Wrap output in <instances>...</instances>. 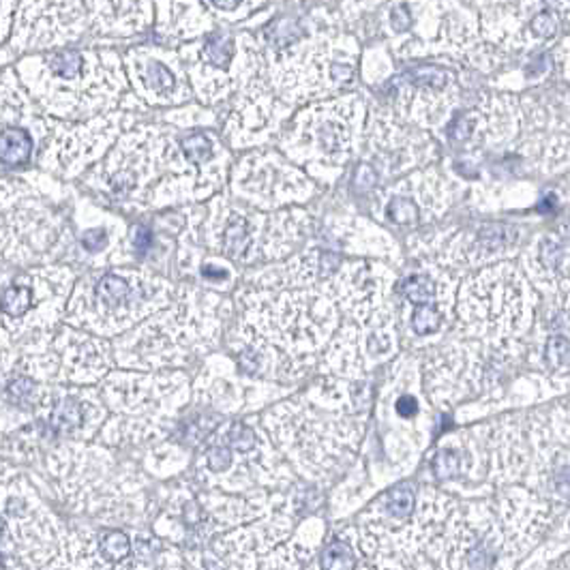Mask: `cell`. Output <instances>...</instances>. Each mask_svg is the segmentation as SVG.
Returning <instances> with one entry per match:
<instances>
[{
    "label": "cell",
    "mask_w": 570,
    "mask_h": 570,
    "mask_svg": "<svg viewBox=\"0 0 570 570\" xmlns=\"http://www.w3.org/2000/svg\"><path fill=\"white\" fill-rule=\"evenodd\" d=\"M82 57L78 52H60L50 58V69L62 80H73L80 73Z\"/></svg>",
    "instance_id": "7c38bea8"
},
{
    "label": "cell",
    "mask_w": 570,
    "mask_h": 570,
    "mask_svg": "<svg viewBox=\"0 0 570 570\" xmlns=\"http://www.w3.org/2000/svg\"><path fill=\"white\" fill-rule=\"evenodd\" d=\"M405 78L414 85L435 86V88L449 82V73L438 69V67H419V69L410 71Z\"/></svg>",
    "instance_id": "2e32d148"
},
{
    "label": "cell",
    "mask_w": 570,
    "mask_h": 570,
    "mask_svg": "<svg viewBox=\"0 0 570 570\" xmlns=\"http://www.w3.org/2000/svg\"><path fill=\"white\" fill-rule=\"evenodd\" d=\"M389 217L395 224H416L419 222V208L414 202L407 198H395L389 204Z\"/></svg>",
    "instance_id": "e0dca14e"
},
{
    "label": "cell",
    "mask_w": 570,
    "mask_h": 570,
    "mask_svg": "<svg viewBox=\"0 0 570 570\" xmlns=\"http://www.w3.org/2000/svg\"><path fill=\"white\" fill-rule=\"evenodd\" d=\"M489 562H491V551H489L487 547H483V544H479V547L470 553V564H472L474 569H487Z\"/></svg>",
    "instance_id": "83f0119b"
},
{
    "label": "cell",
    "mask_w": 570,
    "mask_h": 570,
    "mask_svg": "<svg viewBox=\"0 0 570 570\" xmlns=\"http://www.w3.org/2000/svg\"><path fill=\"white\" fill-rule=\"evenodd\" d=\"M532 30L539 35V37H553L558 29H560V20H558V16L556 13H551V11H541V13H537L534 16V20H532Z\"/></svg>",
    "instance_id": "ffe728a7"
},
{
    "label": "cell",
    "mask_w": 570,
    "mask_h": 570,
    "mask_svg": "<svg viewBox=\"0 0 570 570\" xmlns=\"http://www.w3.org/2000/svg\"><path fill=\"white\" fill-rule=\"evenodd\" d=\"M148 85L153 86L155 90H168L174 85V78L164 65L155 62L148 67Z\"/></svg>",
    "instance_id": "603a6c76"
},
{
    "label": "cell",
    "mask_w": 570,
    "mask_h": 570,
    "mask_svg": "<svg viewBox=\"0 0 570 570\" xmlns=\"http://www.w3.org/2000/svg\"><path fill=\"white\" fill-rule=\"evenodd\" d=\"M183 150H185L187 159L194 161V164H202V161L210 159V155H213V146H210V140L206 136H191V138H187L183 142Z\"/></svg>",
    "instance_id": "ac0fdd59"
},
{
    "label": "cell",
    "mask_w": 570,
    "mask_h": 570,
    "mask_svg": "<svg viewBox=\"0 0 570 570\" xmlns=\"http://www.w3.org/2000/svg\"><path fill=\"white\" fill-rule=\"evenodd\" d=\"M30 303H32L30 287L13 285V287H7L2 292V309H4V314L13 315V317L27 314Z\"/></svg>",
    "instance_id": "ba28073f"
},
{
    "label": "cell",
    "mask_w": 570,
    "mask_h": 570,
    "mask_svg": "<svg viewBox=\"0 0 570 570\" xmlns=\"http://www.w3.org/2000/svg\"><path fill=\"white\" fill-rule=\"evenodd\" d=\"M82 425V405L76 400H62L50 416V428L55 431H71Z\"/></svg>",
    "instance_id": "277c9868"
},
{
    "label": "cell",
    "mask_w": 570,
    "mask_h": 570,
    "mask_svg": "<svg viewBox=\"0 0 570 570\" xmlns=\"http://www.w3.org/2000/svg\"><path fill=\"white\" fill-rule=\"evenodd\" d=\"M564 257H567V252L560 240L542 238L541 245H539V259L547 271H558L560 264L564 262Z\"/></svg>",
    "instance_id": "5bb4252c"
},
{
    "label": "cell",
    "mask_w": 570,
    "mask_h": 570,
    "mask_svg": "<svg viewBox=\"0 0 570 570\" xmlns=\"http://www.w3.org/2000/svg\"><path fill=\"white\" fill-rule=\"evenodd\" d=\"M129 539L122 532H110L101 539V553L110 562H120L129 556Z\"/></svg>",
    "instance_id": "4fadbf2b"
},
{
    "label": "cell",
    "mask_w": 570,
    "mask_h": 570,
    "mask_svg": "<svg viewBox=\"0 0 570 570\" xmlns=\"http://www.w3.org/2000/svg\"><path fill=\"white\" fill-rule=\"evenodd\" d=\"M412 509H414V489L407 485V483L395 487V489L389 493V498H386V511H389L391 517L405 519V517H410Z\"/></svg>",
    "instance_id": "52a82bcc"
},
{
    "label": "cell",
    "mask_w": 570,
    "mask_h": 570,
    "mask_svg": "<svg viewBox=\"0 0 570 570\" xmlns=\"http://www.w3.org/2000/svg\"><path fill=\"white\" fill-rule=\"evenodd\" d=\"M472 129H474V122H472V118L463 116V118H456L455 122L451 125L449 134H451L455 140H465V138L472 134Z\"/></svg>",
    "instance_id": "4316f807"
},
{
    "label": "cell",
    "mask_w": 570,
    "mask_h": 570,
    "mask_svg": "<svg viewBox=\"0 0 570 570\" xmlns=\"http://www.w3.org/2000/svg\"><path fill=\"white\" fill-rule=\"evenodd\" d=\"M252 245L249 228L245 219H234L228 228L224 229V252L232 257H243Z\"/></svg>",
    "instance_id": "3957f363"
},
{
    "label": "cell",
    "mask_w": 570,
    "mask_h": 570,
    "mask_svg": "<svg viewBox=\"0 0 570 570\" xmlns=\"http://www.w3.org/2000/svg\"><path fill=\"white\" fill-rule=\"evenodd\" d=\"M86 249L88 252H101L106 247V232L104 229H90L86 232L85 238H82Z\"/></svg>",
    "instance_id": "484cf974"
},
{
    "label": "cell",
    "mask_w": 570,
    "mask_h": 570,
    "mask_svg": "<svg viewBox=\"0 0 570 570\" xmlns=\"http://www.w3.org/2000/svg\"><path fill=\"white\" fill-rule=\"evenodd\" d=\"M375 180H377V174L371 170V168H361L358 174H356V185L358 187H363V189H370L375 185Z\"/></svg>",
    "instance_id": "f546056e"
},
{
    "label": "cell",
    "mask_w": 570,
    "mask_h": 570,
    "mask_svg": "<svg viewBox=\"0 0 570 570\" xmlns=\"http://www.w3.org/2000/svg\"><path fill=\"white\" fill-rule=\"evenodd\" d=\"M442 324V314L433 305H419L412 315V328L419 335H431L440 328Z\"/></svg>",
    "instance_id": "30bf717a"
},
{
    "label": "cell",
    "mask_w": 570,
    "mask_h": 570,
    "mask_svg": "<svg viewBox=\"0 0 570 570\" xmlns=\"http://www.w3.org/2000/svg\"><path fill=\"white\" fill-rule=\"evenodd\" d=\"M298 35H301V29H298V24H296V22H292V20H282V22H277V24H275V29H273V39H275V43L279 41V37H284L282 46L292 43Z\"/></svg>",
    "instance_id": "d4e9b609"
},
{
    "label": "cell",
    "mask_w": 570,
    "mask_h": 570,
    "mask_svg": "<svg viewBox=\"0 0 570 570\" xmlns=\"http://www.w3.org/2000/svg\"><path fill=\"white\" fill-rule=\"evenodd\" d=\"M433 282L428 275H416L412 279H407L403 285V294L407 296V301L416 303V305H429V301L433 298Z\"/></svg>",
    "instance_id": "8fae6325"
},
{
    "label": "cell",
    "mask_w": 570,
    "mask_h": 570,
    "mask_svg": "<svg viewBox=\"0 0 570 570\" xmlns=\"http://www.w3.org/2000/svg\"><path fill=\"white\" fill-rule=\"evenodd\" d=\"M131 294V287L127 284V279L118 277V275H106L99 284H97V298L101 305H106L108 309H118L127 303Z\"/></svg>",
    "instance_id": "7a4b0ae2"
},
{
    "label": "cell",
    "mask_w": 570,
    "mask_h": 570,
    "mask_svg": "<svg viewBox=\"0 0 570 570\" xmlns=\"http://www.w3.org/2000/svg\"><path fill=\"white\" fill-rule=\"evenodd\" d=\"M416 410H419V403H416L414 397H401L397 401V412H400L401 416H414Z\"/></svg>",
    "instance_id": "4dcf8cb0"
},
{
    "label": "cell",
    "mask_w": 570,
    "mask_h": 570,
    "mask_svg": "<svg viewBox=\"0 0 570 570\" xmlns=\"http://www.w3.org/2000/svg\"><path fill=\"white\" fill-rule=\"evenodd\" d=\"M150 232L146 228H140L138 232H136V249L140 252V254H144L146 249H148V245H150Z\"/></svg>",
    "instance_id": "1f68e13d"
},
{
    "label": "cell",
    "mask_w": 570,
    "mask_h": 570,
    "mask_svg": "<svg viewBox=\"0 0 570 570\" xmlns=\"http://www.w3.org/2000/svg\"><path fill=\"white\" fill-rule=\"evenodd\" d=\"M204 55L208 58V62H213L217 67H226L229 58L234 55V46H232L228 37L213 35V37H208V41L204 46Z\"/></svg>",
    "instance_id": "9c48e42d"
},
{
    "label": "cell",
    "mask_w": 570,
    "mask_h": 570,
    "mask_svg": "<svg viewBox=\"0 0 570 570\" xmlns=\"http://www.w3.org/2000/svg\"><path fill=\"white\" fill-rule=\"evenodd\" d=\"M32 142L29 136L20 129H4L0 138V155L4 164H24L30 157Z\"/></svg>",
    "instance_id": "6da1fadb"
},
{
    "label": "cell",
    "mask_w": 570,
    "mask_h": 570,
    "mask_svg": "<svg viewBox=\"0 0 570 570\" xmlns=\"http://www.w3.org/2000/svg\"><path fill=\"white\" fill-rule=\"evenodd\" d=\"M206 461H208L210 470L222 472V470L228 468L229 461H232V453H229V449H226V446H213L208 451V455H206Z\"/></svg>",
    "instance_id": "cb8c5ba5"
},
{
    "label": "cell",
    "mask_w": 570,
    "mask_h": 570,
    "mask_svg": "<svg viewBox=\"0 0 570 570\" xmlns=\"http://www.w3.org/2000/svg\"><path fill=\"white\" fill-rule=\"evenodd\" d=\"M433 472L442 481L444 479H455L456 474L461 472V456L451 449L438 453L435 461H433Z\"/></svg>",
    "instance_id": "9a60e30c"
},
{
    "label": "cell",
    "mask_w": 570,
    "mask_h": 570,
    "mask_svg": "<svg viewBox=\"0 0 570 570\" xmlns=\"http://www.w3.org/2000/svg\"><path fill=\"white\" fill-rule=\"evenodd\" d=\"M322 569L354 570L356 569V556H354V551L345 542H333L322 553Z\"/></svg>",
    "instance_id": "5b68a950"
},
{
    "label": "cell",
    "mask_w": 570,
    "mask_h": 570,
    "mask_svg": "<svg viewBox=\"0 0 570 570\" xmlns=\"http://www.w3.org/2000/svg\"><path fill=\"white\" fill-rule=\"evenodd\" d=\"M514 240V229L509 226H487L479 234V245L485 254L502 252L509 243Z\"/></svg>",
    "instance_id": "8992f818"
},
{
    "label": "cell",
    "mask_w": 570,
    "mask_h": 570,
    "mask_svg": "<svg viewBox=\"0 0 570 570\" xmlns=\"http://www.w3.org/2000/svg\"><path fill=\"white\" fill-rule=\"evenodd\" d=\"M393 27L395 30H405L410 27V16H407V7L405 4H397L393 9Z\"/></svg>",
    "instance_id": "f1b7e54d"
},
{
    "label": "cell",
    "mask_w": 570,
    "mask_h": 570,
    "mask_svg": "<svg viewBox=\"0 0 570 570\" xmlns=\"http://www.w3.org/2000/svg\"><path fill=\"white\" fill-rule=\"evenodd\" d=\"M7 395H9V400L13 401V403H18V405H27L30 397H32V382L27 380V377L13 380V382L7 386Z\"/></svg>",
    "instance_id": "7402d4cb"
},
{
    "label": "cell",
    "mask_w": 570,
    "mask_h": 570,
    "mask_svg": "<svg viewBox=\"0 0 570 570\" xmlns=\"http://www.w3.org/2000/svg\"><path fill=\"white\" fill-rule=\"evenodd\" d=\"M217 9H238V2H213Z\"/></svg>",
    "instance_id": "e575fe53"
},
{
    "label": "cell",
    "mask_w": 570,
    "mask_h": 570,
    "mask_svg": "<svg viewBox=\"0 0 570 570\" xmlns=\"http://www.w3.org/2000/svg\"><path fill=\"white\" fill-rule=\"evenodd\" d=\"M331 76L335 78V80H347L350 76H352V69L350 67H345V65H335V67H331Z\"/></svg>",
    "instance_id": "d6a6232c"
},
{
    "label": "cell",
    "mask_w": 570,
    "mask_h": 570,
    "mask_svg": "<svg viewBox=\"0 0 570 570\" xmlns=\"http://www.w3.org/2000/svg\"><path fill=\"white\" fill-rule=\"evenodd\" d=\"M204 277H217V279H222V277H224V271L213 268V266H206V268H204Z\"/></svg>",
    "instance_id": "836d02e7"
},
{
    "label": "cell",
    "mask_w": 570,
    "mask_h": 570,
    "mask_svg": "<svg viewBox=\"0 0 570 570\" xmlns=\"http://www.w3.org/2000/svg\"><path fill=\"white\" fill-rule=\"evenodd\" d=\"M228 438L238 451H252L256 446V433L245 425H234Z\"/></svg>",
    "instance_id": "44dd1931"
},
{
    "label": "cell",
    "mask_w": 570,
    "mask_h": 570,
    "mask_svg": "<svg viewBox=\"0 0 570 570\" xmlns=\"http://www.w3.org/2000/svg\"><path fill=\"white\" fill-rule=\"evenodd\" d=\"M569 358L570 343L567 337L556 335V337H551V340L547 342V361H549V365L560 367V365H564Z\"/></svg>",
    "instance_id": "d6986e66"
}]
</instances>
